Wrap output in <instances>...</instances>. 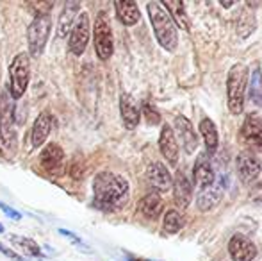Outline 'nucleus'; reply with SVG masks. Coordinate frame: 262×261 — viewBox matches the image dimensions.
Returning <instances> with one entry per match:
<instances>
[{
	"mask_svg": "<svg viewBox=\"0 0 262 261\" xmlns=\"http://www.w3.org/2000/svg\"><path fill=\"white\" fill-rule=\"evenodd\" d=\"M120 113H121V120H123V126L127 129H136L141 118V111H139L138 104L132 98V95L128 93H121L120 97Z\"/></svg>",
	"mask_w": 262,
	"mask_h": 261,
	"instance_id": "nucleus-18",
	"label": "nucleus"
},
{
	"mask_svg": "<svg viewBox=\"0 0 262 261\" xmlns=\"http://www.w3.org/2000/svg\"><path fill=\"white\" fill-rule=\"evenodd\" d=\"M90 14L88 13H79L75 24H73L72 31H70V39H68V49L73 56H82L86 50L88 43H90Z\"/></svg>",
	"mask_w": 262,
	"mask_h": 261,
	"instance_id": "nucleus-8",
	"label": "nucleus"
},
{
	"mask_svg": "<svg viewBox=\"0 0 262 261\" xmlns=\"http://www.w3.org/2000/svg\"><path fill=\"white\" fill-rule=\"evenodd\" d=\"M241 138L246 145H250L252 149L260 150L262 149V120L255 113H250L245 118L241 127Z\"/></svg>",
	"mask_w": 262,
	"mask_h": 261,
	"instance_id": "nucleus-12",
	"label": "nucleus"
},
{
	"mask_svg": "<svg viewBox=\"0 0 262 261\" xmlns=\"http://www.w3.org/2000/svg\"><path fill=\"white\" fill-rule=\"evenodd\" d=\"M250 95H252V98L257 104L262 106V79L259 70H255L252 75V90H250Z\"/></svg>",
	"mask_w": 262,
	"mask_h": 261,
	"instance_id": "nucleus-29",
	"label": "nucleus"
},
{
	"mask_svg": "<svg viewBox=\"0 0 262 261\" xmlns=\"http://www.w3.org/2000/svg\"><path fill=\"white\" fill-rule=\"evenodd\" d=\"M159 149H161L162 157H166L169 165L175 167L179 163V143L175 138V131L166 124L161 129V136H159Z\"/></svg>",
	"mask_w": 262,
	"mask_h": 261,
	"instance_id": "nucleus-13",
	"label": "nucleus"
},
{
	"mask_svg": "<svg viewBox=\"0 0 262 261\" xmlns=\"http://www.w3.org/2000/svg\"><path fill=\"white\" fill-rule=\"evenodd\" d=\"M0 252H2V254H6L11 261H25L24 258H20V256H18L16 252L11 251L9 247H6V245H2V244H0Z\"/></svg>",
	"mask_w": 262,
	"mask_h": 261,
	"instance_id": "nucleus-32",
	"label": "nucleus"
},
{
	"mask_svg": "<svg viewBox=\"0 0 262 261\" xmlns=\"http://www.w3.org/2000/svg\"><path fill=\"white\" fill-rule=\"evenodd\" d=\"M0 233H4V226H2V224H0Z\"/></svg>",
	"mask_w": 262,
	"mask_h": 261,
	"instance_id": "nucleus-34",
	"label": "nucleus"
},
{
	"mask_svg": "<svg viewBox=\"0 0 262 261\" xmlns=\"http://www.w3.org/2000/svg\"><path fill=\"white\" fill-rule=\"evenodd\" d=\"M39 163L47 174L61 175L64 172V150L57 143H47L39 154Z\"/></svg>",
	"mask_w": 262,
	"mask_h": 261,
	"instance_id": "nucleus-10",
	"label": "nucleus"
},
{
	"mask_svg": "<svg viewBox=\"0 0 262 261\" xmlns=\"http://www.w3.org/2000/svg\"><path fill=\"white\" fill-rule=\"evenodd\" d=\"M143 115H145L146 122L152 124V126H157V124L161 122V113H159V109L156 108V104L150 101L143 102Z\"/></svg>",
	"mask_w": 262,
	"mask_h": 261,
	"instance_id": "nucleus-28",
	"label": "nucleus"
},
{
	"mask_svg": "<svg viewBox=\"0 0 262 261\" xmlns=\"http://www.w3.org/2000/svg\"><path fill=\"white\" fill-rule=\"evenodd\" d=\"M128 261H138V259H128Z\"/></svg>",
	"mask_w": 262,
	"mask_h": 261,
	"instance_id": "nucleus-35",
	"label": "nucleus"
},
{
	"mask_svg": "<svg viewBox=\"0 0 262 261\" xmlns=\"http://www.w3.org/2000/svg\"><path fill=\"white\" fill-rule=\"evenodd\" d=\"M146 181L157 192H168L173 186V177L162 163H152L146 170Z\"/></svg>",
	"mask_w": 262,
	"mask_h": 261,
	"instance_id": "nucleus-15",
	"label": "nucleus"
},
{
	"mask_svg": "<svg viewBox=\"0 0 262 261\" xmlns=\"http://www.w3.org/2000/svg\"><path fill=\"white\" fill-rule=\"evenodd\" d=\"M237 174L241 183L245 185H252L259 179L260 170H262V163L260 157L257 154H253L252 150H243L237 156Z\"/></svg>",
	"mask_w": 262,
	"mask_h": 261,
	"instance_id": "nucleus-9",
	"label": "nucleus"
},
{
	"mask_svg": "<svg viewBox=\"0 0 262 261\" xmlns=\"http://www.w3.org/2000/svg\"><path fill=\"white\" fill-rule=\"evenodd\" d=\"M246 86H248V66L241 63L234 65L227 79V98L232 115H241L245 109Z\"/></svg>",
	"mask_w": 262,
	"mask_h": 261,
	"instance_id": "nucleus-4",
	"label": "nucleus"
},
{
	"mask_svg": "<svg viewBox=\"0 0 262 261\" xmlns=\"http://www.w3.org/2000/svg\"><path fill=\"white\" fill-rule=\"evenodd\" d=\"M221 197V190L216 188V186H209V188H204L196 197V204L200 211H210L212 208H216L217 202H220Z\"/></svg>",
	"mask_w": 262,
	"mask_h": 261,
	"instance_id": "nucleus-25",
	"label": "nucleus"
},
{
	"mask_svg": "<svg viewBox=\"0 0 262 261\" xmlns=\"http://www.w3.org/2000/svg\"><path fill=\"white\" fill-rule=\"evenodd\" d=\"M93 38H95L97 56L102 61H107L114 52V39H113V31H111V22L104 11H100L97 20H95Z\"/></svg>",
	"mask_w": 262,
	"mask_h": 261,
	"instance_id": "nucleus-7",
	"label": "nucleus"
},
{
	"mask_svg": "<svg viewBox=\"0 0 262 261\" xmlns=\"http://www.w3.org/2000/svg\"><path fill=\"white\" fill-rule=\"evenodd\" d=\"M50 29H52V18L50 14H39L34 16L27 29V45H29V56L39 57L45 50V45L49 42Z\"/></svg>",
	"mask_w": 262,
	"mask_h": 261,
	"instance_id": "nucleus-6",
	"label": "nucleus"
},
{
	"mask_svg": "<svg viewBox=\"0 0 262 261\" xmlns=\"http://www.w3.org/2000/svg\"><path fill=\"white\" fill-rule=\"evenodd\" d=\"M11 242L16 245H20L21 249H24L27 254L31 256H36V258H41V249L38 247V244H36L34 240H31V238H25V236H18V234H11Z\"/></svg>",
	"mask_w": 262,
	"mask_h": 261,
	"instance_id": "nucleus-27",
	"label": "nucleus"
},
{
	"mask_svg": "<svg viewBox=\"0 0 262 261\" xmlns=\"http://www.w3.org/2000/svg\"><path fill=\"white\" fill-rule=\"evenodd\" d=\"M200 132L204 136L205 142V149H207V154L212 156L217 149V143H220V136H217V129L214 126V122L210 118H204L200 122Z\"/></svg>",
	"mask_w": 262,
	"mask_h": 261,
	"instance_id": "nucleus-24",
	"label": "nucleus"
},
{
	"mask_svg": "<svg viewBox=\"0 0 262 261\" xmlns=\"http://www.w3.org/2000/svg\"><path fill=\"white\" fill-rule=\"evenodd\" d=\"M214 177H216V175H214L212 165H210L207 154H200V157L196 159V163H194V168H193L194 185L200 186L202 190L209 188V186H212Z\"/></svg>",
	"mask_w": 262,
	"mask_h": 261,
	"instance_id": "nucleus-20",
	"label": "nucleus"
},
{
	"mask_svg": "<svg viewBox=\"0 0 262 261\" xmlns=\"http://www.w3.org/2000/svg\"><path fill=\"white\" fill-rule=\"evenodd\" d=\"M114 9H116L118 20L123 25H127V27L136 25L139 22V18H141L138 4L132 2V0H118V2H114Z\"/></svg>",
	"mask_w": 262,
	"mask_h": 261,
	"instance_id": "nucleus-21",
	"label": "nucleus"
},
{
	"mask_svg": "<svg viewBox=\"0 0 262 261\" xmlns=\"http://www.w3.org/2000/svg\"><path fill=\"white\" fill-rule=\"evenodd\" d=\"M146 9H148V16L157 42L161 43L162 49L173 52L177 49V43H179V32H177V25L173 24L171 16L166 13L164 7L159 2H148Z\"/></svg>",
	"mask_w": 262,
	"mask_h": 261,
	"instance_id": "nucleus-2",
	"label": "nucleus"
},
{
	"mask_svg": "<svg viewBox=\"0 0 262 261\" xmlns=\"http://www.w3.org/2000/svg\"><path fill=\"white\" fill-rule=\"evenodd\" d=\"M0 209H2L4 213H6L9 218H13V220H20L21 218V213H18L16 209H13L11 206H7V204H4L2 200H0Z\"/></svg>",
	"mask_w": 262,
	"mask_h": 261,
	"instance_id": "nucleus-30",
	"label": "nucleus"
},
{
	"mask_svg": "<svg viewBox=\"0 0 262 261\" xmlns=\"http://www.w3.org/2000/svg\"><path fill=\"white\" fill-rule=\"evenodd\" d=\"M29 77H31L29 54L20 52L9 66V95L13 101L24 97L25 90L29 86Z\"/></svg>",
	"mask_w": 262,
	"mask_h": 261,
	"instance_id": "nucleus-5",
	"label": "nucleus"
},
{
	"mask_svg": "<svg viewBox=\"0 0 262 261\" xmlns=\"http://www.w3.org/2000/svg\"><path fill=\"white\" fill-rule=\"evenodd\" d=\"M16 150V129H14V102L9 90L2 91L0 97V152L13 156Z\"/></svg>",
	"mask_w": 262,
	"mask_h": 261,
	"instance_id": "nucleus-3",
	"label": "nucleus"
},
{
	"mask_svg": "<svg viewBox=\"0 0 262 261\" xmlns=\"http://www.w3.org/2000/svg\"><path fill=\"white\" fill-rule=\"evenodd\" d=\"M130 188L128 181L114 172H100L93 179V200L95 206L104 211L121 209L128 200Z\"/></svg>",
	"mask_w": 262,
	"mask_h": 261,
	"instance_id": "nucleus-1",
	"label": "nucleus"
},
{
	"mask_svg": "<svg viewBox=\"0 0 262 261\" xmlns=\"http://www.w3.org/2000/svg\"><path fill=\"white\" fill-rule=\"evenodd\" d=\"M175 131L179 134V139L182 142V147L186 154H193L198 149V134L194 131L193 124L186 116H177L175 118Z\"/></svg>",
	"mask_w": 262,
	"mask_h": 261,
	"instance_id": "nucleus-14",
	"label": "nucleus"
},
{
	"mask_svg": "<svg viewBox=\"0 0 262 261\" xmlns=\"http://www.w3.org/2000/svg\"><path fill=\"white\" fill-rule=\"evenodd\" d=\"M250 198H252L253 202H262V181L252 186V190H250Z\"/></svg>",
	"mask_w": 262,
	"mask_h": 261,
	"instance_id": "nucleus-31",
	"label": "nucleus"
},
{
	"mask_svg": "<svg viewBox=\"0 0 262 261\" xmlns=\"http://www.w3.org/2000/svg\"><path fill=\"white\" fill-rule=\"evenodd\" d=\"M50 129H52V115L50 111H41L36 118L34 126H32V132H31V139H32V149H38V147L45 145L47 138L50 134Z\"/></svg>",
	"mask_w": 262,
	"mask_h": 261,
	"instance_id": "nucleus-19",
	"label": "nucleus"
},
{
	"mask_svg": "<svg viewBox=\"0 0 262 261\" xmlns=\"http://www.w3.org/2000/svg\"><path fill=\"white\" fill-rule=\"evenodd\" d=\"M59 233L62 234V236H66V238H70L72 242H75L77 245H80L82 242H80V238L77 236V234H73V233H70V231H66V229H59Z\"/></svg>",
	"mask_w": 262,
	"mask_h": 261,
	"instance_id": "nucleus-33",
	"label": "nucleus"
},
{
	"mask_svg": "<svg viewBox=\"0 0 262 261\" xmlns=\"http://www.w3.org/2000/svg\"><path fill=\"white\" fill-rule=\"evenodd\" d=\"M228 254L234 261H253L257 258V247L245 234H234L228 242Z\"/></svg>",
	"mask_w": 262,
	"mask_h": 261,
	"instance_id": "nucleus-11",
	"label": "nucleus"
},
{
	"mask_svg": "<svg viewBox=\"0 0 262 261\" xmlns=\"http://www.w3.org/2000/svg\"><path fill=\"white\" fill-rule=\"evenodd\" d=\"M184 226H186V220H184V216L180 215L177 209H169V211H166L164 222H162V227H164L166 233L175 234V233H179Z\"/></svg>",
	"mask_w": 262,
	"mask_h": 261,
	"instance_id": "nucleus-26",
	"label": "nucleus"
},
{
	"mask_svg": "<svg viewBox=\"0 0 262 261\" xmlns=\"http://www.w3.org/2000/svg\"><path fill=\"white\" fill-rule=\"evenodd\" d=\"M79 9H80V4L77 0H68L62 6V11L59 14V24H57V38L62 39L70 34L77 16H79Z\"/></svg>",
	"mask_w": 262,
	"mask_h": 261,
	"instance_id": "nucleus-16",
	"label": "nucleus"
},
{
	"mask_svg": "<svg viewBox=\"0 0 262 261\" xmlns=\"http://www.w3.org/2000/svg\"><path fill=\"white\" fill-rule=\"evenodd\" d=\"M162 209H164V202H162L159 193H148V195L143 197L138 204L139 215H143L145 218H150V220L159 218Z\"/></svg>",
	"mask_w": 262,
	"mask_h": 261,
	"instance_id": "nucleus-23",
	"label": "nucleus"
},
{
	"mask_svg": "<svg viewBox=\"0 0 262 261\" xmlns=\"http://www.w3.org/2000/svg\"><path fill=\"white\" fill-rule=\"evenodd\" d=\"M173 197H175V204L180 209L189 208L191 200H193V186L187 181L184 172H177L175 179H173Z\"/></svg>",
	"mask_w": 262,
	"mask_h": 261,
	"instance_id": "nucleus-17",
	"label": "nucleus"
},
{
	"mask_svg": "<svg viewBox=\"0 0 262 261\" xmlns=\"http://www.w3.org/2000/svg\"><path fill=\"white\" fill-rule=\"evenodd\" d=\"M161 6L164 7L166 13L171 16L173 24H175L177 27L184 29V31H189L191 22H189V16H187V13H186V6H184V2H180V0H168V2H162Z\"/></svg>",
	"mask_w": 262,
	"mask_h": 261,
	"instance_id": "nucleus-22",
	"label": "nucleus"
}]
</instances>
